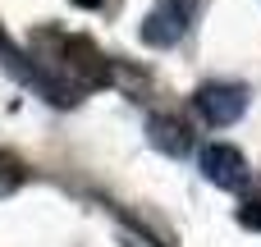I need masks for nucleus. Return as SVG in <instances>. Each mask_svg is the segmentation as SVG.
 <instances>
[{
	"label": "nucleus",
	"mask_w": 261,
	"mask_h": 247,
	"mask_svg": "<svg viewBox=\"0 0 261 247\" xmlns=\"http://www.w3.org/2000/svg\"><path fill=\"white\" fill-rule=\"evenodd\" d=\"M193 14H197V0H156L151 14L142 18V41L151 50H170L188 37L193 28Z\"/></svg>",
	"instance_id": "1"
},
{
	"label": "nucleus",
	"mask_w": 261,
	"mask_h": 247,
	"mask_svg": "<svg viewBox=\"0 0 261 247\" xmlns=\"http://www.w3.org/2000/svg\"><path fill=\"white\" fill-rule=\"evenodd\" d=\"M193 105L202 110L206 124L225 128V124H234V119L248 110V87H243V83H202L197 96H193Z\"/></svg>",
	"instance_id": "2"
},
{
	"label": "nucleus",
	"mask_w": 261,
	"mask_h": 247,
	"mask_svg": "<svg viewBox=\"0 0 261 247\" xmlns=\"http://www.w3.org/2000/svg\"><path fill=\"white\" fill-rule=\"evenodd\" d=\"M197 170H202L216 188H225V193L248 188V160H243V151L229 147V142H211V147H202Z\"/></svg>",
	"instance_id": "3"
},
{
	"label": "nucleus",
	"mask_w": 261,
	"mask_h": 247,
	"mask_svg": "<svg viewBox=\"0 0 261 247\" xmlns=\"http://www.w3.org/2000/svg\"><path fill=\"white\" fill-rule=\"evenodd\" d=\"M147 138L165 156H188L193 151V124L179 119V115H151L147 119Z\"/></svg>",
	"instance_id": "4"
},
{
	"label": "nucleus",
	"mask_w": 261,
	"mask_h": 247,
	"mask_svg": "<svg viewBox=\"0 0 261 247\" xmlns=\"http://www.w3.org/2000/svg\"><path fill=\"white\" fill-rule=\"evenodd\" d=\"M23 179H28L23 160H18L14 151H0V202H5V197H14V193L23 188Z\"/></svg>",
	"instance_id": "5"
},
{
	"label": "nucleus",
	"mask_w": 261,
	"mask_h": 247,
	"mask_svg": "<svg viewBox=\"0 0 261 247\" xmlns=\"http://www.w3.org/2000/svg\"><path fill=\"white\" fill-rule=\"evenodd\" d=\"M239 225H243V229H261V202L257 197L239 206Z\"/></svg>",
	"instance_id": "6"
},
{
	"label": "nucleus",
	"mask_w": 261,
	"mask_h": 247,
	"mask_svg": "<svg viewBox=\"0 0 261 247\" xmlns=\"http://www.w3.org/2000/svg\"><path fill=\"white\" fill-rule=\"evenodd\" d=\"M73 5H78V9H101L106 0H73Z\"/></svg>",
	"instance_id": "7"
},
{
	"label": "nucleus",
	"mask_w": 261,
	"mask_h": 247,
	"mask_svg": "<svg viewBox=\"0 0 261 247\" xmlns=\"http://www.w3.org/2000/svg\"><path fill=\"white\" fill-rule=\"evenodd\" d=\"M0 46H5V32H0Z\"/></svg>",
	"instance_id": "8"
}]
</instances>
